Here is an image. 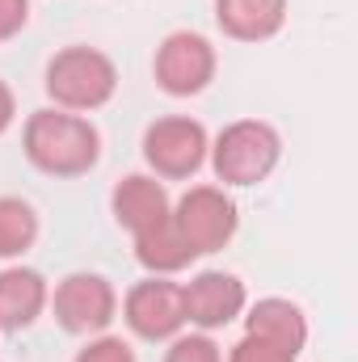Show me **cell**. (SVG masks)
I'll return each mask as SVG.
<instances>
[{
	"label": "cell",
	"mask_w": 358,
	"mask_h": 362,
	"mask_svg": "<svg viewBox=\"0 0 358 362\" xmlns=\"http://www.w3.org/2000/svg\"><path fill=\"white\" fill-rule=\"evenodd\" d=\"M25 160L47 177H85L101 160V131L72 110H34L21 127Z\"/></svg>",
	"instance_id": "cell-1"
},
{
	"label": "cell",
	"mask_w": 358,
	"mask_h": 362,
	"mask_svg": "<svg viewBox=\"0 0 358 362\" xmlns=\"http://www.w3.org/2000/svg\"><path fill=\"white\" fill-rule=\"evenodd\" d=\"M207 160H211L215 177L224 181V189L262 185L282 160V135L262 118H236L211 139Z\"/></svg>",
	"instance_id": "cell-2"
},
{
	"label": "cell",
	"mask_w": 358,
	"mask_h": 362,
	"mask_svg": "<svg viewBox=\"0 0 358 362\" xmlns=\"http://www.w3.org/2000/svg\"><path fill=\"white\" fill-rule=\"evenodd\" d=\"M42 85H47V97L55 101V110L93 114V110H101V105L114 101V93H118V68L97 47H64V51L51 55Z\"/></svg>",
	"instance_id": "cell-3"
},
{
	"label": "cell",
	"mask_w": 358,
	"mask_h": 362,
	"mask_svg": "<svg viewBox=\"0 0 358 362\" xmlns=\"http://www.w3.org/2000/svg\"><path fill=\"white\" fill-rule=\"evenodd\" d=\"M144 160L152 169V177L161 181H190L211 152V135L198 118L190 114H165L156 122H148L144 131Z\"/></svg>",
	"instance_id": "cell-4"
},
{
	"label": "cell",
	"mask_w": 358,
	"mask_h": 362,
	"mask_svg": "<svg viewBox=\"0 0 358 362\" xmlns=\"http://www.w3.org/2000/svg\"><path fill=\"white\" fill-rule=\"evenodd\" d=\"M173 223L185 236V245L207 257L232 245L236 228H241V206L224 185H190L173 202Z\"/></svg>",
	"instance_id": "cell-5"
},
{
	"label": "cell",
	"mask_w": 358,
	"mask_h": 362,
	"mask_svg": "<svg viewBox=\"0 0 358 362\" xmlns=\"http://www.w3.org/2000/svg\"><path fill=\"white\" fill-rule=\"evenodd\" d=\"M47 308L55 312V325L64 333H72V337H97L118 316V291L101 274L76 270V274H68V278L55 282Z\"/></svg>",
	"instance_id": "cell-6"
},
{
	"label": "cell",
	"mask_w": 358,
	"mask_h": 362,
	"mask_svg": "<svg viewBox=\"0 0 358 362\" xmlns=\"http://www.w3.org/2000/svg\"><path fill=\"white\" fill-rule=\"evenodd\" d=\"M215 72H219V55H215L211 38L198 30L165 34L152 55V76L169 97H198L215 81Z\"/></svg>",
	"instance_id": "cell-7"
},
{
	"label": "cell",
	"mask_w": 358,
	"mask_h": 362,
	"mask_svg": "<svg viewBox=\"0 0 358 362\" xmlns=\"http://www.w3.org/2000/svg\"><path fill=\"white\" fill-rule=\"evenodd\" d=\"M122 320L139 341H173L185 333V303H181V282L148 274L122 295Z\"/></svg>",
	"instance_id": "cell-8"
},
{
	"label": "cell",
	"mask_w": 358,
	"mask_h": 362,
	"mask_svg": "<svg viewBox=\"0 0 358 362\" xmlns=\"http://www.w3.org/2000/svg\"><path fill=\"white\" fill-rule=\"evenodd\" d=\"M181 303H185V325L198 333H219L232 320L245 316L249 291L236 274L228 270H202L190 282H181Z\"/></svg>",
	"instance_id": "cell-9"
},
{
	"label": "cell",
	"mask_w": 358,
	"mask_h": 362,
	"mask_svg": "<svg viewBox=\"0 0 358 362\" xmlns=\"http://www.w3.org/2000/svg\"><path fill=\"white\" fill-rule=\"evenodd\" d=\"M169 211H173V198H169L165 181L152 173H127L110 194V215L127 236L156 228L161 219H169Z\"/></svg>",
	"instance_id": "cell-10"
},
{
	"label": "cell",
	"mask_w": 358,
	"mask_h": 362,
	"mask_svg": "<svg viewBox=\"0 0 358 362\" xmlns=\"http://www.w3.org/2000/svg\"><path fill=\"white\" fill-rule=\"evenodd\" d=\"M245 333L282 350V354H291V358H299L308 346V316L299 303H291L282 295H266V299L245 308Z\"/></svg>",
	"instance_id": "cell-11"
},
{
	"label": "cell",
	"mask_w": 358,
	"mask_h": 362,
	"mask_svg": "<svg viewBox=\"0 0 358 362\" xmlns=\"http://www.w3.org/2000/svg\"><path fill=\"white\" fill-rule=\"evenodd\" d=\"M51 303L47 278L30 266H8L0 270V333H21L30 329Z\"/></svg>",
	"instance_id": "cell-12"
},
{
	"label": "cell",
	"mask_w": 358,
	"mask_h": 362,
	"mask_svg": "<svg viewBox=\"0 0 358 362\" xmlns=\"http://www.w3.org/2000/svg\"><path fill=\"white\" fill-rule=\"evenodd\" d=\"M287 0H215V25L232 42H270L287 25Z\"/></svg>",
	"instance_id": "cell-13"
},
{
	"label": "cell",
	"mask_w": 358,
	"mask_h": 362,
	"mask_svg": "<svg viewBox=\"0 0 358 362\" xmlns=\"http://www.w3.org/2000/svg\"><path fill=\"white\" fill-rule=\"evenodd\" d=\"M131 240H135V262L148 274H161V278H173V274H181L185 266L198 262V253L185 245V236L173 223V211H169V219H161L156 228H148V232H139Z\"/></svg>",
	"instance_id": "cell-14"
},
{
	"label": "cell",
	"mask_w": 358,
	"mask_h": 362,
	"mask_svg": "<svg viewBox=\"0 0 358 362\" xmlns=\"http://www.w3.org/2000/svg\"><path fill=\"white\" fill-rule=\"evenodd\" d=\"M42 223H38V211L17 198V194H0V262H17L34 249Z\"/></svg>",
	"instance_id": "cell-15"
},
{
	"label": "cell",
	"mask_w": 358,
	"mask_h": 362,
	"mask_svg": "<svg viewBox=\"0 0 358 362\" xmlns=\"http://www.w3.org/2000/svg\"><path fill=\"white\" fill-rule=\"evenodd\" d=\"M165 362H224V350L211 333H178L165 350Z\"/></svg>",
	"instance_id": "cell-16"
},
{
	"label": "cell",
	"mask_w": 358,
	"mask_h": 362,
	"mask_svg": "<svg viewBox=\"0 0 358 362\" xmlns=\"http://www.w3.org/2000/svg\"><path fill=\"white\" fill-rule=\"evenodd\" d=\"M72 362H139V358H135L131 341H122V337H114V333H97V337H89V346H85Z\"/></svg>",
	"instance_id": "cell-17"
},
{
	"label": "cell",
	"mask_w": 358,
	"mask_h": 362,
	"mask_svg": "<svg viewBox=\"0 0 358 362\" xmlns=\"http://www.w3.org/2000/svg\"><path fill=\"white\" fill-rule=\"evenodd\" d=\"M224 362H295L291 354H282V350H274V346H266V341H258V337H241L232 350H228V358Z\"/></svg>",
	"instance_id": "cell-18"
},
{
	"label": "cell",
	"mask_w": 358,
	"mask_h": 362,
	"mask_svg": "<svg viewBox=\"0 0 358 362\" xmlns=\"http://www.w3.org/2000/svg\"><path fill=\"white\" fill-rule=\"evenodd\" d=\"M30 21V0H0V42L17 38Z\"/></svg>",
	"instance_id": "cell-19"
},
{
	"label": "cell",
	"mask_w": 358,
	"mask_h": 362,
	"mask_svg": "<svg viewBox=\"0 0 358 362\" xmlns=\"http://www.w3.org/2000/svg\"><path fill=\"white\" fill-rule=\"evenodd\" d=\"M13 118H17V97H13V89L0 81V135L13 127Z\"/></svg>",
	"instance_id": "cell-20"
}]
</instances>
